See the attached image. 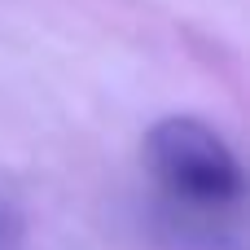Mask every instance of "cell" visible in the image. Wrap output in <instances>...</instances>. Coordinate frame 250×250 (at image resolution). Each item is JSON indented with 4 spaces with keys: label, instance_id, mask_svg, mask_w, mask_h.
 Listing matches in <instances>:
<instances>
[{
    "label": "cell",
    "instance_id": "1",
    "mask_svg": "<svg viewBox=\"0 0 250 250\" xmlns=\"http://www.w3.org/2000/svg\"><path fill=\"white\" fill-rule=\"evenodd\" d=\"M145 163L158 189L193 211H229L246 193L237 154L211 123L193 114L158 119L145 132Z\"/></svg>",
    "mask_w": 250,
    "mask_h": 250
}]
</instances>
